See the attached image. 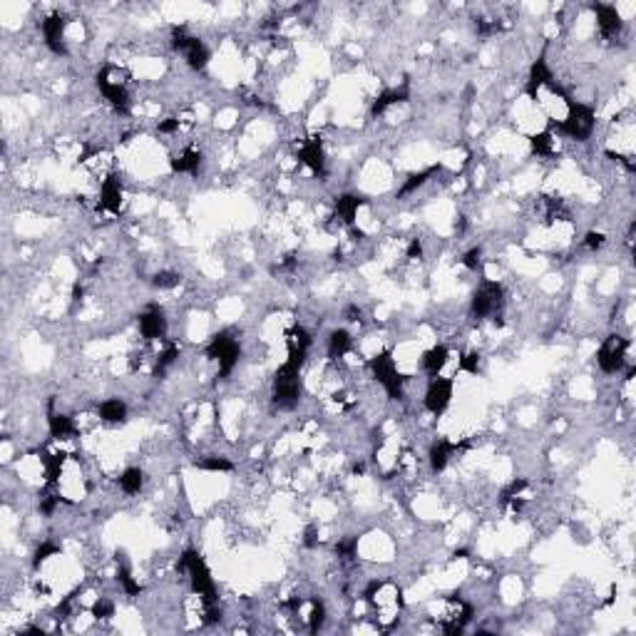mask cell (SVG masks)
I'll use <instances>...</instances> for the list:
<instances>
[{
    "mask_svg": "<svg viewBox=\"0 0 636 636\" xmlns=\"http://www.w3.org/2000/svg\"><path fill=\"white\" fill-rule=\"evenodd\" d=\"M301 366L296 358H286L284 366L274 376V403L281 410H291L301 400Z\"/></svg>",
    "mask_w": 636,
    "mask_h": 636,
    "instance_id": "6da1fadb",
    "label": "cell"
},
{
    "mask_svg": "<svg viewBox=\"0 0 636 636\" xmlns=\"http://www.w3.org/2000/svg\"><path fill=\"white\" fill-rule=\"evenodd\" d=\"M569 112L562 122L557 125V130L562 132L564 137L577 142H587L594 132V125H597V115L589 105H582V102H569Z\"/></svg>",
    "mask_w": 636,
    "mask_h": 636,
    "instance_id": "7a4b0ae2",
    "label": "cell"
},
{
    "mask_svg": "<svg viewBox=\"0 0 636 636\" xmlns=\"http://www.w3.org/2000/svg\"><path fill=\"white\" fill-rule=\"evenodd\" d=\"M182 569H187V572H189L192 592L199 594L204 604L217 602V584H214L212 572H209V567L204 564V559L199 557L194 550H187L182 555Z\"/></svg>",
    "mask_w": 636,
    "mask_h": 636,
    "instance_id": "3957f363",
    "label": "cell"
},
{
    "mask_svg": "<svg viewBox=\"0 0 636 636\" xmlns=\"http://www.w3.org/2000/svg\"><path fill=\"white\" fill-rule=\"evenodd\" d=\"M368 368H371L373 378L383 386V391L388 393V398L391 400L403 398V376H400L391 351H381L378 356H373L368 361Z\"/></svg>",
    "mask_w": 636,
    "mask_h": 636,
    "instance_id": "277c9868",
    "label": "cell"
},
{
    "mask_svg": "<svg viewBox=\"0 0 636 636\" xmlns=\"http://www.w3.org/2000/svg\"><path fill=\"white\" fill-rule=\"evenodd\" d=\"M207 358L219 363V378H229L234 373V368L239 366V358H241L239 341L229 336L227 331L217 333L207 346Z\"/></svg>",
    "mask_w": 636,
    "mask_h": 636,
    "instance_id": "5b68a950",
    "label": "cell"
},
{
    "mask_svg": "<svg viewBox=\"0 0 636 636\" xmlns=\"http://www.w3.org/2000/svg\"><path fill=\"white\" fill-rule=\"evenodd\" d=\"M505 306V289L497 281H482V286L475 291L473 304H470V311H473L475 318H492L497 316Z\"/></svg>",
    "mask_w": 636,
    "mask_h": 636,
    "instance_id": "8992f818",
    "label": "cell"
},
{
    "mask_svg": "<svg viewBox=\"0 0 636 636\" xmlns=\"http://www.w3.org/2000/svg\"><path fill=\"white\" fill-rule=\"evenodd\" d=\"M172 45L177 53L184 55L187 65L192 70H204L209 65V50L207 45L202 43L199 38L187 33V28H174L172 30Z\"/></svg>",
    "mask_w": 636,
    "mask_h": 636,
    "instance_id": "52a82bcc",
    "label": "cell"
},
{
    "mask_svg": "<svg viewBox=\"0 0 636 636\" xmlns=\"http://www.w3.org/2000/svg\"><path fill=\"white\" fill-rule=\"evenodd\" d=\"M627 351H629V341L622 336H609L607 341L602 343V348L597 351V363L604 373L614 376V373H622L627 368Z\"/></svg>",
    "mask_w": 636,
    "mask_h": 636,
    "instance_id": "ba28073f",
    "label": "cell"
},
{
    "mask_svg": "<svg viewBox=\"0 0 636 636\" xmlns=\"http://www.w3.org/2000/svg\"><path fill=\"white\" fill-rule=\"evenodd\" d=\"M97 87H100L105 100L110 102L120 115H127V112H130L132 100H130V92H127V85L122 80L112 78V68H102L100 73H97Z\"/></svg>",
    "mask_w": 636,
    "mask_h": 636,
    "instance_id": "9c48e42d",
    "label": "cell"
},
{
    "mask_svg": "<svg viewBox=\"0 0 636 636\" xmlns=\"http://www.w3.org/2000/svg\"><path fill=\"white\" fill-rule=\"evenodd\" d=\"M453 388H455L453 378H443V376L430 378L428 388H425V398H423L425 408H428L433 415L445 413L450 400H453Z\"/></svg>",
    "mask_w": 636,
    "mask_h": 636,
    "instance_id": "30bf717a",
    "label": "cell"
},
{
    "mask_svg": "<svg viewBox=\"0 0 636 636\" xmlns=\"http://www.w3.org/2000/svg\"><path fill=\"white\" fill-rule=\"evenodd\" d=\"M140 333L145 341H164L167 338V316H164V311L159 309L157 304H150L145 311L140 314Z\"/></svg>",
    "mask_w": 636,
    "mask_h": 636,
    "instance_id": "8fae6325",
    "label": "cell"
},
{
    "mask_svg": "<svg viewBox=\"0 0 636 636\" xmlns=\"http://www.w3.org/2000/svg\"><path fill=\"white\" fill-rule=\"evenodd\" d=\"M65 23L68 20L63 18V15H48V18L43 20V38H45V45H48L50 50H53L55 55H68V45H65Z\"/></svg>",
    "mask_w": 636,
    "mask_h": 636,
    "instance_id": "7c38bea8",
    "label": "cell"
},
{
    "mask_svg": "<svg viewBox=\"0 0 636 636\" xmlns=\"http://www.w3.org/2000/svg\"><path fill=\"white\" fill-rule=\"evenodd\" d=\"M594 15H597V25L599 30H602L604 38H619L624 30V20L622 15H619V10L614 8V5H607V3H594L592 5Z\"/></svg>",
    "mask_w": 636,
    "mask_h": 636,
    "instance_id": "4fadbf2b",
    "label": "cell"
},
{
    "mask_svg": "<svg viewBox=\"0 0 636 636\" xmlns=\"http://www.w3.org/2000/svg\"><path fill=\"white\" fill-rule=\"evenodd\" d=\"M465 445H458L453 443V440H435L433 445H430L428 450V460H430V470L433 473H443L445 468H448L450 458H453L458 450H463Z\"/></svg>",
    "mask_w": 636,
    "mask_h": 636,
    "instance_id": "5bb4252c",
    "label": "cell"
},
{
    "mask_svg": "<svg viewBox=\"0 0 636 636\" xmlns=\"http://www.w3.org/2000/svg\"><path fill=\"white\" fill-rule=\"evenodd\" d=\"M552 82H555V78H552V70L547 68L545 55H540V58H537V63L532 65V70H530V78H527L525 92L532 97V100H537V97H540L542 87H550Z\"/></svg>",
    "mask_w": 636,
    "mask_h": 636,
    "instance_id": "9a60e30c",
    "label": "cell"
},
{
    "mask_svg": "<svg viewBox=\"0 0 636 636\" xmlns=\"http://www.w3.org/2000/svg\"><path fill=\"white\" fill-rule=\"evenodd\" d=\"M299 159L314 174H321V177L326 174V155H323V145H321V140H318V137H311V140H306L304 145H301Z\"/></svg>",
    "mask_w": 636,
    "mask_h": 636,
    "instance_id": "2e32d148",
    "label": "cell"
},
{
    "mask_svg": "<svg viewBox=\"0 0 636 636\" xmlns=\"http://www.w3.org/2000/svg\"><path fill=\"white\" fill-rule=\"evenodd\" d=\"M122 207V184L117 177H107L100 187V209L117 214Z\"/></svg>",
    "mask_w": 636,
    "mask_h": 636,
    "instance_id": "e0dca14e",
    "label": "cell"
},
{
    "mask_svg": "<svg viewBox=\"0 0 636 636\" xmlns=\"http://www.w3.org/2000/svg\"><path fill=\"white\" fill-rule=\"evenodd\" d=\"M366 204V199L358 197V194H343V197L336 199V214L346 227H353L358 217V209Z\"/></svg>",
    "mask_w": 636,
    "mask_h": 636,
    "instance_id": "ac0fdd59",
    "label": "cell"
},
{
    "mask_svg": "<svg viewBox=\"0 0 636 636\" xmlns=\"http://www.w3.org/2000/svg\"><path fill=\"white\" fill-rule=\"evenodd\" d=\"M448 361H450V348L440 343V346H433L430 351L423 353V371L428 373L430 378H435V376H440V371H443L445 366H448Z\"/></svg>",
    "mask_w": 636,
    "mask_h": 636,
    "instance_id": "d6986e66",
    "label": "cell"
},
{
    "mask_svg": "<svg viewBox=\"0 0 636 636\" xmlns=\"http://www.w3.org/2000/svg\"><path fill=\"white\" fill-rule=\"evenodd\" d=\"M172 172L177 174H192V177H197L199 174V167H202V152L192 150V147H187V150H182L177 157H172Z\"/></svg>",
    "mask_w": 636,
    "mask_h": 636,
    "instance_id": "ffe728a7",
    "label": "cell"
},
{
    "mask_svg": "<svg viewBox=\"0 0 636 636\" xmlns=\"http://www.w3.org/2000/svg\"><path fill=\"white\" fill-rule=\"evenodd\" d=\"M408 97H410L408 85H403V87H391V90L381 92V95L376 97V102H373V107H371V115H373V117H376V115H383V112H386L391 105H400V102H405V100H408Z\"/></svg>",
    "mask_w": 636,
    "mask_h": 636,
    "instance_id": "44dd1931",
    "label": "cell"
},
{
    "mask_svg": "<svg viewBox=\"0 0 636 636\" xmlns=\"http://www.w3.org/2000/svg\"><path fill=\"white\" fill-rule=\"evenodd\" d=\"M48 428H50V438H55V440H70L73 435H78V428H75L73 418H70V415H63V413H53V410H50Z\"/></svg>",
    "mask_w": 636,
    "mask_h": 636,
    "instance_id": "7402d4cb",
    "label": "cell"
},
{
    "mask_svg": "<svg viewBox=\"0 0 636 636\" xmlns=\"http://www.w3.org/2000/svg\"><path fill=\"white\" fill-rule=\"evenodd\" d=\"M353 348V338L346 328H336V331L328 333V358L338 361V358L348 356Z\"/></svg>",
    "mask_w": 636,
    "mask_h": 636,
    "instance_id": "603a6c76",
    "label": "cell"
},
{
    "mask_svg": "<svg viewBox=\"0 0 636 636\" xmlns=\"http://www.w3.org/2000/svg\"><path fill=\"white\" fill-rule=\"evenodd\" d=\"M440 172H443V164H430V167H428V169H423V172H415V174H410V177H408V182H405L403 187H400L398 197H408V194L418 192L420 187H425V184L430 182V179H433V177H438Z\"/></svg>",
    "mask_w": 636,
    "mask_h": 636,
    "instance_id": "cb8c5ba5",
    "label": "cell"
},
{
    "mask_svg": "<svg viewBox=\"0 0 636 636\" xmlns=\"http://www.w3.org/2000/svg\"><path fill=\"white\" fill-rule=\"evenodd\" d=\"M97 415H100V420H105V423H125L127 420V403L120 398H107L100 403V408H97Z\"/></svg>",
    "mask_w": 636,
    "mask_h": 636,
    "instance_id": "d4e9b609",
    "label": "cell"
},
{
    "mask_svg": "<svg viewBox=\"0 0 636 636\" xmlns=\"http://www.w3.org/2000/svg\"><path fill=\"white\" fill-rule=\"evenodd\" d=\"M43 465H45V482L50 487L58 485L60 475H63V465H65V455L63 453H43Z\"/></svg>",
    "mask_w": 636,
    "mask_h": 636,
    "instance_id": "484cf974",
    "label": "cell"
},
{
    "mask_svg": "<svg viewBox=\"0 0 636 636\" xmlns=\"http://www.w3.org/2000/svg\"><path fill=\"white\" fill-rule=\"evenodd\" d=\"M145 485V473L140 468H127L125 473L120 475V490L125 495H137Z\"/></svg>",
    "mask_w": 636,
    "mask_h": 636,
    "instance_id": "4316f807",
    "label": "cell"
},
{
    "mask_svg": "<svg viewBox=\"0 0 636 636\" xmlns=\"http://www.w3.org/2000/svg\"><path fill=\"white\" fill-rule=\"evenodd\" d=\"M530 142H532V152H535V155H540V157H550L552 152H555V137H552L550 130H545V132H540V135H535Z\"/></svg>",
    "mask_w": 636,
    "mask_h": 636,
    "instance_id": "83f0119b",
    "label": "cell"
},
{
    "mask_svg": "<svg viewBox=\"0 0 636 636\" xmlns=\"http://www.w3.org/2000/svg\"><path fill=\"white\" fill-rule=\"evenodd\" d=\"M309 632L311 634H316L318 629L323 627V622H326V607H323V602H318V599H311L309 602Z\"/></svg>",
    "mask_w": 636,
    "mask_h": 636,
    "instance_id": "f1b7e54d",
    "label": "cell"
},
{
    "mask_svg": "<svg viewBox=\"0 0 636 636\" xmlns=\"http://www.w3.org/2000/svg\"><path fill=\"white\" fill-rule=\"evenodd\" d=\"M177 358H179V348H177V343H167V348H164V351L157 356V366H155V373H157V376H162V373L167 371V368L172 366V363L177 361Z\"/></svg>",
    "mask_w": 636,
    "mask_h": 636,
    "instance_id": "f546056e",
    "label": "cell"
},
{
    "mask_svg": "<svg viewBox=\"0 0 636 636\" xmlns=\"http://www.w3.org/2000/svg\"><path fill=\"white\" fill-rule=\"evenodd\" d=\"M194 468L207 470V473H229L234 465L229 463L227 458H204V460H197V463H194Z\"/></svg>",
    "mask_w": 636,
    "mask_h": 636,
    "instance_id": "4dcf8cb0",
    "label": "cell"
},
{
    "mask_svg": "<svg viewBox=\"0 0 636 636\" xmlns=\"http://www.w3.org/2000/svg\"><path fill=\"white\" fill-rule=\"evenodd\" d=\"M117 582H120V587L125 589V594H130V597H137V594L142 592V587L135 582V577H132V572L127 567L117 569Z\"/></svg>",
    "mask_w": 636,
    "mask_h": 636,
    "instance_id": "1f68e13d",
    "label": "cell"
},
{
    "mask_svg": "<svg viewBox=\"0 0 636 636\" xmlns=\"http://www.w3.org/2000/svg\"><path fill=\"white\" fill-rule=\"evenodd\" d=\"M179 281H182V276L177 271H159V274H155V279H152V284L157 289H174V286H179Z\"/></svg>",
    "mask_w": 636,
    "mask_h": 636,
    "instance_id": "d6a6232c",
    "label": "cell"
},
{
    "mask_svg": "<svg viewBox=\"0 0 636 636\" xmlns=\"http://www.w3.org/2000/svg\"><path fill=\"white\" fill-rule=\"evenodd\" d=\"M60 555V547L53 545V542H43V545L35 550V557H33V567H40L43 562H48L50 557Z\"/></svg>",
    "mask_w": 636,
    "mask_h": 636,
    "instance_id": "836d02e7",
    "label": "cell"
},
{
    "mask_svg": "<svg viewBox=\"0 0 636 636\" xmlns=\"http://www.w3.org/2000/svg\"><path fill=\"white\" fill-rule=\"evenodd\" d=\"M458 368H460V371H465V373H473V376H477V373H480V353H463V356H460Z\"/></svg>",
    "mask_w": 636,
    "mask_h": 636,
    "instance_id": "e575fe53",
    "label": "cell"
},
{
    "mask_svg": "<svg viewBox=\"0 0 636 636\" xmlns=\"http://www.w3.org/2000/svg\"><path fill=\"white\" fill-rule=\"evenodd\" d=\"M112 614H115V604H112L110 599L100 597L95 604H92V617L95 619H110Z\"/></svg>",
    "mask_w": 636,
    "mask_h": 636,
    "instance_id": "d590c367",
    "label": "cell"
},
{
    "mask_svg": "<svg viewBox=\"0 0 636 636\" xmlns=\"http://www.w3.org/2000/svg\"><path fill=\"white\" fill-rule=\"evenodd\" d=\"M463 266H465V269H470V271L482 269V249H480V246L470 249L468 254L463 256Z\"/></svg>",
    "mask_w": 636,
    "mask_h": 636,
    "instance_id": "8d00e7d4",
    "label": "cell"
},
{
    "mask_svg": "<svg viewBox=\"0 0 636 636\" xmlns=\"http://www.w3.org/2000/svg\"><path fill=\"white\" fill-rule=\"evenodd\" d=\"M356 550H358V540H356V537H351V540H343V542H338V545H336L338 557H343V559H353V557H356Z\"/></svg>",
    "mask_w": 636,
    "mask_h": 636,
    "instance_id": "74e56055",
    "label": "cell"
},
{
    "mask_svg": "<svg viewBox=\"0 0 636 636\" xmlns=\"http://www.w3.org/2000/svg\"><path fill=\"white\" fill-rule=\"evenodd\" d=\"M604 244H607V237H604L602 232H589L587 237H584V246H587L589 251H597V249H602Z\"/></svg>",
    "mask_w": 636,
    "mask_h": 636,
    "instance_id": "f35d334b",
    "label": "cell"
},
{
    "mask_svg": "<svg viewBox=\"0 0 636 636\" xmlns=\"http://www.w3.org/2000/svg\"><path fill=\"white\" fill-rule=\"evenodd\" d=\"M60 500H63L60 495H45L43 500H40V512H43L45 517H50L55 512V507L60 505Z\"/></svg>",
    "mask_w": 636,
    "mask_h": 636,
    "instance_id": "ab89813d",
    "label": "cell"
},
{
    "mask_svg": "<svg viewBox=\"0 0 636 636\" xmlns=\"http://www.w3.org/2000/svg\"><path fill=\"white\" fill-rule=\"evenodd\" d=\"M177 130H179L177 117H167L164 122H159V135H174Z\"/></svg>",
    "mask_w": 636,
    "mask_h": 636,
    "instance_id": "60d3db41",
    "label": "cell"
},
{
    "mask_svg": "<svg viewBox=\"0 0 636 636\" xmlns=\"http://www.w3.org/2000/svg\"><path fill=\"white\" fill-rule=\"evenodd\" d=\"M304 545L309 547V550H314V547L318 545V530H316L314 525L306 527V532H304Z\"/></svg>",
    "mask_w": 636,
    "mask_h": 636,
    "instance_id": "b9f144b4",
    "label": "cell"
},
{
    "mask_svg": "<svg viewBox=\"0 0 636 636\" xmlns=\"http://www.w3.org/2000/svg\"><path fill=\"white\" fill-rule=\"evenodd\" d=\"M423 256V244H420V239H413L408 246V259H420Z\"/></svg>",
    "mask_w": 636,
    "mask_h": 636,
    "instance_id": "7bdbcfd3",
    "label": "cell"
},
{
    "mask_svg": "<svg viewBox=\"0 0 636 636\" xmlns=\"http://www.w3.org/2000/svg\"><path fill=\"white\" fill-rule=\"evenodd\" d=\"M346 316H348V321H358V318H361V311H358L356 306H348V309H346Z\"/></svg>",
    "mask_w": 636,
    "mask_h": 636,
    "instance_id": "ee69618b",
    "label": "cell"
}]
</instances>
